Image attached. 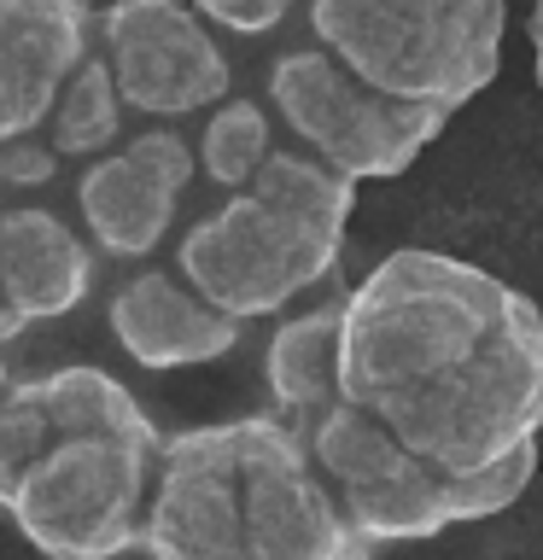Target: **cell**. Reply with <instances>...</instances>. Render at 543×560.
Listing matches in <instances>:
<instances>
[{"label": "cell", "mask_w": 543, "mask_h": 560, "mask_svg": "<svg viewBox=\"0 0 543 560\" xmlns=\"http://www.w3.org/2000/svg\"><path fill=\"white\" fill-rule=\"evenodd\" d=\"M339 397L450 485L525 472L543 438V310L480 262L392 252L345 292Z\"/></svg>", "instance_id": "cell-1"}, {"label": "cell", "mask_w": 543, "mask_h": 560, "mask_svg": "<svg viewBox=\"0 0 543 560\" xmlns=\"http://www.w3.org/2000/svg\"><path fill=\"white\" fill-rule=\"evenodd\" d=\"M140 549L152 560H374L280 415L170 432Z\"/></svg>", "instance_id": "cell-2"}, {"label": "cell", "mask_w": 543, "mask_h": 560, "mask_svg": "<svg viewBox=\"0 0 543 560\" xmlns=\"http://www.w3.org/2000/svg\"><path fill=\"white\" fill-rule=\"evenodd\" d=\"M339 322H345V298L287 315L269 339L263 374H269L275 415L304 438L310 462L322 467L333 497L345 502L350 525L368 542H420L450 532V525L508 514L532 490L538 467L502 472V479L485 485H450L427 472L380 420H368L339 397Z\"/></svg>", "instance_id": "cell-3"}, {"label": "cell", "mask_w": 543, "mask_h": 560, "mask_svg": "<svg viewBox=\"0 0 543 560\" xmlns=\"http://www.w3.org/2000/svg\"><path fill=\"white\" fill-rule=\"evenodd\" d=\"M47 392L53 438L0 514L42 560H123L147 542L164 438L105 368H59Z\"/></svg>", "instance_id": "cell-4"}, {"label": "cell", "mask_w": 543, "mask_h": 560, "mask_svg": "<svg viewBox=\"0 0 543 560\" xmlns=\"http://www.w3.org/2000/svg\"><path fill=\"white\" fill-rule=\"evenodd\" d=\"M350 210H357V182L333 175L287 140L252 175V187L193 210L170 257L205 304L252 327L333 275Z\"/></svg>", "instance_id": "cell-5"}, {"label": "cell", "mask_w": 543, "mask_h": 560, "mask_svg": "<svg viewBox=\"0 0 543 560\" xmlns=\"http://www.w3.org/2000/svg\"><path fill=\"white\" fill-rule=\"evenodd\" d=\"M508 0H310V35L374 94L462 112L502 70Z\"/></svg>", "instance_id": "cell-6"}, {"label": "cell", "mask_w": 543, "mask_h": 560, "mask_svg": "<svg viewBox=\"0 0 543 560\" xmlns=\"http://www.w3.org/2000/svg\"><path fill=\"white\" fill-rule=\"evenodd\" d=\"M269 112L280 135L345 182H392L444 135V112L374 94L327 47H292L269 65Z\"/></svg>", "instance_id": "cell-7"}, {"label": "cell", "mask_w": 543, "mask_h": 560, "mask_svg": "<svg viewBox=\"0 0 543 560\" xmlns=\"http://www.w3.org/2000/svg\"><path fill=\"white\" fill-rule=\"evenodd\" d=\"M100 59L135 122L187 129L234 100V59L217 24L187 0H112L100 7Z\"/></svg>", "instance_id": "cell-8"}, {"label": "cell", "mask_w": 543, "mask_h": 560, "mask_svg": "<svg viewBox=\"0 0 543 560\" xmlns=\"http://www.w3.org/2000/svg\"><path fill=\"white\" fill-rule=\"evenodd\" d=\"M199 192H205V175H199L193 135L140 122L117 152L77 170L70 210H77V228L100 257L140 269V262H158L182 240Z\"/></svg>", "instance_id": "cell-9"}, {"label": "cell", "mask_w": 543, "mask_h": 560, "mask_svg": "<svg viewBox=\"0 0 543 560\" xmlns=\"http://www.w3.org/2000/svg\"><path fill=\"white\" fill-rule=\"evenodd\" d=\"M94 47L100 12L88 0H0V152L47 135Z\"/></svg>", "instance_id": "cell-10"}, {"label": "cell", "mask_w": 543, "mask_h": 560, "mask_svg": "<svg viewBox=\"0 0 543 560\" xmlns=\"http://www.w3.org/2000/svg\"><path fill=\"white\" fill-rule=\"evenodd\" d=\"M105 322H112V339L129 350V362L152 368V374L205 368V362L228 357L245 332V322L222 315L217 304H205L193 292V280L175 269L170 252L117 280L112 298H105Z\"/></svg>", "instance_id": "cell-11"}, {"label": "cell", "mask_w": 543, "mask_h": 560, "mask_svg": "<svg viewBox=\"0 0 543 560\" xmlns=\"http://www.w3.org/2000/svg\"><path fill=\"white\" fill-rule=\"evenodd\" d=\"M94 245L47 199H7L0 222V304L24 327L59 322L94 287Z\"/></svg>", "instance_id": "cell-12"}, {"label": "cell", "mask_w": 543, "mask_h": 560, "mask_svg": "<svg viewBox=\"0 0 543 560\" xmlns=\"http://www.w3.org/2000/svg\"><path fill=\"white\" fill-rule=\"evenodd\" d=\"M287 147L275 112L252 94H234L193 129V152H199V175H205V199L252 187V175Z\"/></svg>", "instance_id": "cell-13"}, {"label": "cell", "mask_w": 543, "mask_h": 560, "mask_svg": "<svg viewBox=\"0 0 543 560\" xmlns=\"http://www.w3.org/2000/svg\"><path fill=\"white\" fill-rule=\"evenodd\" d=\"M135 129L140 122L129 117V105H123V94H117L112 65H105L100 47H94V59L77 70V82H70V94L59 100V112H53L42 140L59 152L65 170H88V164H100L105 152H117Z\"/></svg>", "instance_id": "cell-14"}, {"label": "cell", "mask_w": 543, "mask_h": 560, "mask_svg": "<svg viewBox=\"0 0 543 560\" xmlns=\"http://www.w3.org/2000/svg\"><path fill=\"white\" fill-rule=\"evenodd\" d=\"M59 175H65V164L47 140H18V147L0 152V199H35Z\"/></svg>", "instance_id": "cell-15"}, {"label": "cell", "mask_w": 543, "mask_h": 560, "mask_svg": "<svg viewBox=\"0 0 543 560\" xmlns=\"http://www.w3.org/2000/svg\"><path fill=\"white\" fill-rule=\"evenodd\" d=\"M193 12H205L228 35H269L292 18L298 0H187Z\"/></svg>", "instance_id": "cell-16"}, {"label": "cell", "mask_w": 543, "mask_h": 560, "mask_svg": "<svg viewBox=\"0 0 543 560\" xmlns=\"http://www.w3.org/2000/svg\"><path fill=\"white\" fill-rule=\"evenodd\" d=\"M532 65H538V88H543V0H532Z\"/></svg>", "instance_id": "cell-17"}, {"label": "cell", "mask_w": 543, "mask_h": 560, "mask_svg": "<svg viewBox=\"0 0 543 560\" xmlns=\"http://www.w3.org/2000/svg\"><path fill=\"white\" fill-rule=\"evenodd\" d=\"M18 332H24V322H18V315H12L7 304H0V345H12Z\"/></svg>", "instance_id": "cell-18"}, {"label": "cell", "mask_w": 543, "mask_h": 560, "mask_svg": "<svg viewBox=\"0 0 543 560\" xmlns=\"http://www.w3.org/2000/svg\"><path fill=\"white\" fill-rule=\"evenodd\" d=\"M12 380H18V374H7V362H0V397L12 392Z\"/></svg>", "instance_id": "cell-19"}, {"label": "cell", "mask_w": 543, "mask_h": 560, "mask_svg": "<svg viewBox=\"0 0 543 560\" xmlns=\"http://www.w3.org/2000/svg\"><path fill=\"white\" fill-rule=\"evenodd\" d=\"M0 222H7V199H0Z\"/></svg>", "instance_id": "cell-20"}]
</instances>
